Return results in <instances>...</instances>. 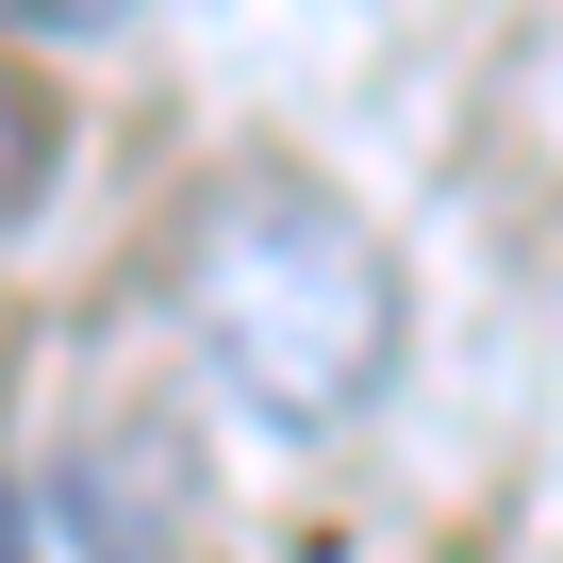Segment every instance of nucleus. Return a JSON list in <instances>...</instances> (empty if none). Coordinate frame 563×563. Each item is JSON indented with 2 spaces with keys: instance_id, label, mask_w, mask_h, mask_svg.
I'll return each instance as SVG.
<instances>
[{
  "instance_id": "3",
  "label": "nucleus",
  "mask_w": 563,
  "mask_h": 563,
  "mask_svg": "<svg viewBox=\"0 0 563 563\" xmlns=\"http://www.w3.org/2000/svg\"><path fill=\"white\" fill-rule=\"evenodd\" d=\"M117 18H150V0H0V34H117Z\"/></svg>"
},
{
  "instance_id": "2",
  "label": "nucleus",
  "mask_w": 563,
  "mask_h": 563,
  "mask_svg": "<svg viewBox=\"0 0 563 563\" xmlns=\"http://www.w3.org/2000/svg\"><path fill=\"white\" fill-rule=\"evenodd\" d=\"M34 183H51V117H34V84H18V67H0V216H18Z\"/></svg>"
},
{
  "instance_id": "1",
  "label": "nucleus",
  "mask_w": 563,
  "mask_h": 563,
  "mask_svg": "<svg viewBox=\"0 0 563 563\" xmlns=\"http://www.w3.org/2000/svg\"><path fill=\"white\" fill-rule=\"evenodd\" d=\"M166 316L249 431L316 448V431L382 415V382H398V249L299 166H232V183H199V216L166 249Z\"/></svg>"
},
{
  "instance_id": "4",
  "label": "nucleus",
  "mask_w": 563,
  "mask_h": 563,
  "mask_svg": "<svg viewBox=\"0 0 563 563\" xmlns=\"http://www.w3.org/2000/svg\"><path fill=\"white\" fill-rule=\"evenodd\" d=\"M0 563H34V514H18V464H0Z\"/></svg>"
}]
</instances>
